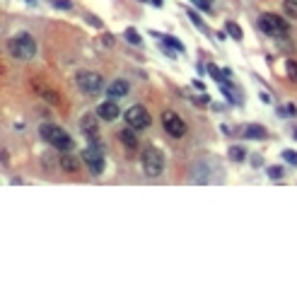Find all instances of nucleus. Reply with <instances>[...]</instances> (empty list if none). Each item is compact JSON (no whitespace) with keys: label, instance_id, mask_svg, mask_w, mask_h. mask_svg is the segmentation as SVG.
<instances>
[{"label":"nucleus","instance_id":"f257e3e1","mask_svg":"<svg viewBox=\"0 0 297 297\" xmlns=\"http://www.w3.org/2000/svg\"><path fill=\"white\" fill-rule=\"evenodd\" d=\"M8 51H10V56H13L15 61H32L34 58V53H37V41L32 34H15L10 41H8Z\"/></svg>","mask_w":297,"mask_h":297},{"label":"nucleus","instance_id":"f03ea898","mask_svg":"<svg viewBox=\"0 0 297 297\" xmlns=\"http://www.w3.org/2000/svg\"><path fill=\"white\" fill-rule=\"evenodd\" d=\"M39 136L44 138V140L49 143L51 148L61 150V152H70V150L75 148L73 138L68 136V133H65V131L61 128V126H53V124L39 126Z\"/></svg>","mask_w":297,"mask_h":297},{"label":"nucleus","instance_id":"7ed1b4c3","mask_svg":"<svg viewBox=\"0 0 297 297\" xmlns=\"http://www.w3.org/2000/svg\"><path fill=\"white\" fill-rule=\"evenodd\" d=\"M259 29L263 34H268L273 39H285L290 34V25L285 22L280 15H273V13H263L259 17Z\"/></svg>","mask_w":297,"mask_h":297},{"label":"nucleus","instance_id":"20e7f679","mask_svg":"<svg viewBox=\"0 0 297 297\" xmlns=\"http://www.w3.org/2000/svg\"><path fill=\"white\" fill-rule=\"evenodd\" d=\"M75 82H77V87H80L85 94H89V97H97V94L104 92V77L99 73H92V70H82V73L75 77Z\"/></svg>","mask_w":297,"mask_h":297},{"label":"nucleus","instance_id":"39448f33","mask_svg":"<svg viewBox=\"0 0 297 297\" xmlns=\"http://www.w3.org/2000/svg\"><path fill=\"white\" fill-rule=\"evenodd\" d=\"M143 172L148 174V176H160L164 172V155H162V150L157 148H145L143 150Z\"/></svg>","mask_w":297,"mask_h":297},{"label":"nucleus","instance_id":"423d86ee","mask_svg":"<svg viewBox=\"0 0 297 297\" xmlns=\"http://www.w3.org/2000/svg\"><path fill=\"white\" fill-rule=\"evenodd\" d=\"M124 119H126V124L131 126V128H136V131H145V128H150V124H152L150 112L145 107H140V104L131 107V109L124 114Z\"/></svg>","mask_w":297,"mask_h":297},{"label":"nucleus","instance_id":"0eeeda50","mask_svg":"<svg viewBox=\"0 0 297 297\" xmlns=\"http://www.w3.org/2000/svg\"><path fill=\"white\" fill-rule=\"evenodd\" d=\"M160 121H162V128H164L172 138H184L186 136V121L176 112H162Z\"/></svg>","mask_w":297,"mask_h":297},{"label":"nucleus","instance_id":"6e6552de","mask_svg":"<svg viewBox=\"0 0 297 297\" xmlns=\"http://www.w3.org/2000/svg\"><path fill=\"white\" fill-rule=\"evenodd\" d=\"M82 162H85L87 167H89V172L92 174H102L104 172V155H102V150L97 145H92V148L82 150Z\"/></svg>","mask_w":297,"mask_h":297},{"label":"nucleus","instance_id":"1a4fd4ad","mask_svg":"<svg viewBox=\"0 0 297 297\" xmlns=\"http://www.w3.org/2000/svg\"><path fill=\"white\" fill-rule=\"evenodd\" d=\"M97 119L99 116H94V114H87V116H82V121H80V131L92 140V145H97V140H99V121Z\"/></svg>","mask_w":297,"mask_h":297},{"label":"nucleus","instance_id":"9d476101","mask_svg":"<svg viewBox=\"0 0 297 297\" xmlns=\"http://www.w3.org/2000/svg\"><path fill=\"white\" fill-rule=\"evenodd\" d=\"M119 114H121V109H119V104L114 102V99H109V102H102L97 109V116L102 119V121H116L119 119Z\"/></svg>","mask_w":297,"mask_h":297},{"label":"nucleus","instance_id":"9b49d317","mask_svg":"<svg viewBox=\"0 0 297 297\" xmlns=\"http://www.w3.org/2000/svg\"><path fill=\"white\" fill-rule=\"evenodd\" d=\"M32 87H34V92H37V94H41V97L46 99L49 104H53V107H58V104H61V102H63V99H61V94H58V92H53L51 87L41 85L39 80H32Z\"/></svg>","mask_w":297,"mask_h":297},{"label":"nucleus","instance_id":"f8f14e48","mask_svg":"<svg viewBox=\"0 0 297 297\" xmlns=\"http://www.w3.org/2000/svg\"><path fill=\"white\" fill-rule=\"evenodd\" d=\"M80 160L82 157H73V155H61V160H58V167H61L63 172L73 174L80 169Z\"/></svg>","mask_w":297,"mask_h":297},{"label":"nucleus","instance_id":"ddd939ff","mask_svg":"<svg viewBox=\"0 0 297 297\" xmlns=\"http://www.w3.org/2000/svg\"><path fill=\"white\" fill-rule=\"evenodd\" d=\"M107 92H109V97L112 99L124 97V94H128V82H126V80H114L112 85L107 87Z\"/></svg>","mask_w":297,"mask_h":297},{"label":"nucleus","instance_id":"4468645a","mask_svg":"<svg viewBox=\"0 0 297 297\" xmlns=\"http://www.w3.org/2000/svg\"><path fill=\"white\" fill-rule=\"evenodd\" d=\"M121 140H124V145L126 148H138V131L136 128H131V126H128V128H126L124 133H121Z\"/></svg>","mask_w":297,"mask_h":297},{"label":"nucleus","instance_id":"2eb2a0df","mask_svg":"<svg viewBox=\"0 0 297 297\" xmlns=\"http://www.w3.org/2000/svg\"><path fill=\"white\" fill-rule=\"evenodd\" d=\"M244 136L247 138H261V140H263V138L268 136V131H266L263 126H247V128H244Z\"/></svg>","mask_w":297,"mask_h":297},{"label":"nucleus","instance_id":"dca6fc26","mask_svg":"<svg viewBox=\"0 0 297 297\" xmlns=\"http://www.w3.org/2000/svg\"><path fill=\"white\" fill-rule=\"evenodd\" d=\"M283 13L287 17L297 20V0H283Z\"/></svg>","mask_w":297,"mask_h":297},{"label":"nucleus","instance_id":"f3484780","mask_svg":"<svg viewBox=\"0 0 297 297\" xmlns=\"http://www.w3.org/2000/svg\"><path fill=\"white\" fill-rule=\"evenodd\" d=\"M285 73H287V77H290V82H295L297 85V61H287Z\"/></svg>","mask_w":297,"mask_h":297},{"label":"nucleus","instance_id":"a211bd4d","mask_svg":"<svg viewBox=\"0 0 297 297\" xmlns=\"http://www.w3.org/2000/svg\"><path fill=\"white\" fill-rule=\"evenodd\" d=\"M244 155H247V152H244V148H239V145H232V148H230V160L242 162L244 160Z\"/></svg>","mask_w":297,"mask_h":297},{"label":"nucleus","instance_id":"6ab92c4d","mask_svg":"<svg viewBox=\"0 0 297 297\" xmlns=\"http://www.w3.org/2000/svg\"><path fill=\"white\" fill-rule=\"evenodd\" d=\"M124 37L128 39V41H131L133 46H140V44H143V39H140V34H138L136 29H126V34H124Z\"/></svg>","mask_w":297,"mask_h":297},{"label":"nucleus","instance_id":"aec40b11","mask_svg":"<svg viewBox=\"0 0 297 297\" xmlns=\"http://www.w3.org/2000/svg\"><path fill=\"white\" fill-rule=\"evenodd\" d=\"M227 32H230V37H235L237 41L242 39V29H239V25H237V22H227Z\"/></svg>","mask_w":297,"mask_h":297},{"label":"nucleus","instance_id":"412c9836","mask_svg":"<svg viewBox=\"0 0 297 297\" xmlns=\"http://www.w3.org/2000/svg\"><path fill=\"white\" fill-rule=\"evenodd\" d=\"M167 46H172V49H176V51H181V41L179 39H172V37H160Z\"/></svg>","mask_w":297,"mask_h":297},{"label":"nucleus","instance_id":"4be33fe9","mask_svg":"<svg viewBox=\"0 0 297 297\" xmlns=\"http://www.w3.org/2000/svg\"><path fill=\"white\" fill-rule=\"evenodd\" d=\"M53 8H58V10H70L73 3H70V0H53Z\"/></svg>","mask_w":297,"mask_h":297},{"label":"nucleus","instance_id":"5701e85b","mask_svg":"<svg viewBox=\"0 0 297 297\" xmlns=\"http://www.w3.org/2000/svg\"><path fill=\"white\" fill-rule=\"evenodd\" d=\"M188 17L193 20V25H196L198 29H203V32H206V25H203V20H201V17H198V15L193 13V10H188Z\"/></svg>","mask_w":297,"mask_h":297},{"label":"nucleus","instance_id":"b1692460","mask_svg":"<svg viewBox=\"0 0 297 297\" xmlns=\"http://www.w3.org/2000/svg\"><path fill=\"white\" fill-rule=\"evenodd\" d=\"M283 157H285L287 162H290V164H295V167H297V152H292V150H285Z\"/></svg>","mask_w":297,"mask_h":297},{"label":"nucleus","instance_id":"393cba45","mask_svg":"<svg viewBox=\"0 0 297 297\" xmlns=\"http://www.w3.org/2000/svg\"><path fill=\"white\" fill-rule=\"evenodd\" d=\"M211 3H213V0H196V5L201 8V10H203V13H211V10H213Z\"/></svg>","mask_w":297,"mask_h":297},{"label":"nucleus","instance_id":"a878e982","mask_svg":"<svg viewBox=\"0 0 297 297\" xmlns=\"http://www.w3.org/2000/svg\"><path fill=\"white\" fill-rule=\"evenodd\" d=\"M268 176H275V179H278V176H283V169H280V167H271V169H268Z\"/></svg>","mask_w":297,"mask_h":297},{"label":"nucleus","instance_id":"bb28decb","mask_svg":"<svg viewBox=\"0 0 297 297\" xmlns=\"http://www.w3.org/2000/svg\"><path fill=\"white\" fill-rule=\"evenodd\" d=\"M87 22H92V27H99V29H102V20H97V17H94V15H87Z\"/></svg>","mask_w":297,"mask_h":297},{"label":"nucleus","instance_id":"cd10ccee","mask_svg":"<svg viewBox=\"0 0 297 297\" xmlns=\"http://www.w3.org/2000/svg\"><path fill=\"white\" fill-rule=\"evenodd\" d=\"M102 46H107V49H109V46H114V37H109V34H107V37L102 39Z\"/></svg>","mask_w":297,"mask_h":297},{"label":"nucleus","instance_id":"c85d7f7f","mask_svg":"<svg viewBox=\"0 0 297 297\" xmlns=\"http://www.w3.org/2000/svg\"><path fill=\"white\" fill-rule=\"evenodd\" d=\"M152 5H155V8H162V0H152Z\"/></svg>","mask_w":297,"mask_h":297},{"label":"nucleus","instance_id":"c756f323","mask_svg":"<svg viewBox=\"0 0 297 297\" xmlns=\"http://www.w3.org/2000/svg\"><path fill=\"white\" fill-rule=\"evenodd\" d=\"M295 136H297V128H295Z\"/></svg>","mask_w":297,"mask_h":297}]
</instances>
